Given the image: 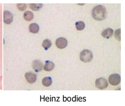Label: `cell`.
<instances>
[{"instance_id":"cell-6","label":"cell","mask_w":125,"mask_h":106,"mask_svg":"<svg viewBox=\"0 0 125 106\" xmlns=\"http://www.w3.org/2000/svg\"><path fill=\"white\" fill-rule=\"evenodd\" d=\"M56 44L58 48L62 49L65 48L67 45V41L65 38L60 37L57 39Z\"/></svg>"},{"instance_id":"cell-18","label":"cell","mask_w":125,"mask_h":106,"mask_svg":"<svg viewBox=\"0 0 125 106\" xmlns=\"http://www.w3.org/2000/svg\"><path fill=\"white\" fill-rule=\"evenodd\" d=\"M121 29H117L115 32L114 36L116 39L119 41L121 40Z\"/></svg>"},{"instance_id":"cell-15","label":"cell","mask_w":125,"mask_h":106,"mask_svg":"<svg viewBox=\"0 0 125 106\" xmlns=\"http://www.w3.org/2000/svg\"><path fill=\"white\" fill-rule=\"evenodd\" d=\"M75 27L77 30H81L85 28V25L83 21H80L76 22L75 24Z\"/></svg>"},{"instance_id":"cell-2","label":"cell","mask_w":125,"mask_h":106,"mask_svg":"<svg viewBox=\"0 0 125 106\" xmlns=\"http://www.w3.org/2000/svg\"><path fill=\"white\" fill-rule=\"evenodd\" d=\"M93 58L92 52L87 49H84L80 53V58L82 61L86 63L91 61Z\"/></svg>"},{"instance_id":"cell-17","label":"cell","mask_w":125,"mask_h":106,"mask_svg":"<svg viewBox=\"0 0 125 106\" xmlns=\"http://www.w3.org/2000/svg\"><path fill=\"white\" fill-rule=\"evenodd\" d=\"M18 9L21 11L25 10L27 7V5L24 3H18L17 5Z\"/></svg>"},{"instance_id":"cell-11","label":"cell","mask_w":125,"mask_h":106,"mask_svg":"<svg viewBox=\"0 0 125 106\" xmlns=\"http://www.w3.org/2000/svg\"><path fill=\"white\" fill-rule=\"evenodd\" d=\"M39 28L38 25L35 23L31 24L29 26V30L30 31L33 33L38 32L39 30Z\"/></svg>"},{"instance_id":"cell-5","label":"cell","mask_w":125,"mask_h":106,"mask_svg":"<svg viewBox=\"0 0 125 106\" xmlns=\"http://www.w3.org/2000/svg\"><path fill=\"white\" fill-rule=\"evenodd\" d=\"M13 15L12 13L9 11H4L3 12V22L7 24H10L13 20Z\"/></svg>"},{"instance_id":"cell-3","label":"cell","mask_w":125,"mask_h":106,"mask_svg":"<svg viewBox=\"0 0 125 106\" xmlns=\"http://www.w3.org/2000/svg\"><path fill=\"white\" fill-rule=\"evenodd\" d=\"M108 84L107 80L103 78L97 79L95 81L96 86L101 90L103 89L107 88Z\"/></svg>"},{"instance_id":"cell-10","label":"cell","mask_w":125,"mask_h":106,"mask_svg":"<svg viewBox=\"0 0 125 106\" xmlns=\"http://www.w3.org/2000/svg\"><path fill=\"white\" fill-rule=\"evenodd\" d=\"M54 65L52 61H47L45 62L44 66V69L47 71H50L52 70L54 68Z\"/></svg>"},{"instance_id":"cell-9","label":"cell","mask_w":125,"mask_h":106,"mask_svg":"<svg viewBox=\"0 0 125 106\" xmlns=\"http://www.w3.org/2000/svg\"><path fill=\"white\" fill-rule=\"evenodd\" d=\"M113 30L111 28H108L103 30L101 33V35L104 37L109 39L112 35Z\"/></svg>"},{"instance_id":"cell-16","label":"cell","mask_w":125,"mask_h":106,"mask_svg":"<svg viewBox=\"0 0 125 106\" xmlns=\"http://www.w3.org/2000/svg\"><path fill=\"white\" fill-rule=\"evenodd\" d=\"M52 42L50 40L48 39H46L44 40L42 43V46L45 50H47L51 46Z\"/></svg>"},{"instance_id":"cell-7","label":"cell","mask_w":125,"mask_h":106,"mask_svg":"<svg viewBox=\"0 0 125 106\" xmlns=\"http://www.w3.org/2000/svg\"><path fill=\"white\" fill-rule=\"evenodd\" d=\"M25 76L27 81L30 83L34 82L36 79V74L31 72L26 73L25 74Z\"/></svg>"},{"instance_id":"cell-1","label":"cell","mask_w":125,"mask_h":106,"mask_svg":"<svg viewBox=\"0 0 125 106\" xmlns=\"http://www.w3.org/2000/svg\"><path fill=\"white\" fill-rule=\"evenodd\" d=\"M106 15V9L104 6L99 5L95 7L93 9L92 16L95 20L101 21L104 19Z\"/></svg>"},{"instance_id":"cell-4","label":"cell","mask_w":125,"mask_h":106,"mask_svg":"<svg viewBox=\"0 0 125 106\" xmlns=\"http://www.w3.org/2000/svg\"><path fill=\"white\" fill-rule=\"evenodd\" d=\"M109 83L113 85H116L119 84L121 81L120 76L117 74H114L111 75L109 77Z\"/></svg>"},{"instance_id":"cell-12","label":"cell","mask_w":125,"mask_h":106,"mask_svg":"<svg viewBox=\"0 0 125 106\" xmlns=\"http://www.w3.org/2000/svg\"><path fill=\"white\" fill-rule=\"evenodd\" d=\"M33 13L30 11L25 12L24 14L23 17L24 19L27 21L31 20L33 18Z\"/></svg>"},{"instance_id":"cell-13","label":"cell","mask_w":125,"mask_h":106,"mask_svg":"<svg viewBox=\"0 0 125 106\" xmlns=\"http://www.w3.org/2000/svg\"><path fill=\"white\" fill-rule=\"evenodd\" d=\"M52 82L51 78L50 77H46L43 79L42 80L43 85L45 86H50Z\"/></svg>"},{"instance_id":"cell-14","label":"cell","mask_w":125,"mask_h":106,"mask_svg":"<svg viewBox=\"0 0 125 106\" xmlns=\"http://www.w3.org/2000/svg\"><path fill=\"white\" fill-rule=\"evenodd\" d=\"M43 6L42 4H30L29 7L34 11H38L41 9Z\"/></svg>"},{"instance_id":"cell-8","label":"cell","mask_w":125,"mask_h":106,"mask_svg":"<svg viewBox=\"0 0 125 106\" xmlns=\"http://www.w3.org/2000/svg\"><path fill=\"white\" fill-rule=\"evenodd\" d=\"M32 66L36 72H38L42 70L43 64L39 60H34L32 62Z\"/></svg>"}]
</instances>
